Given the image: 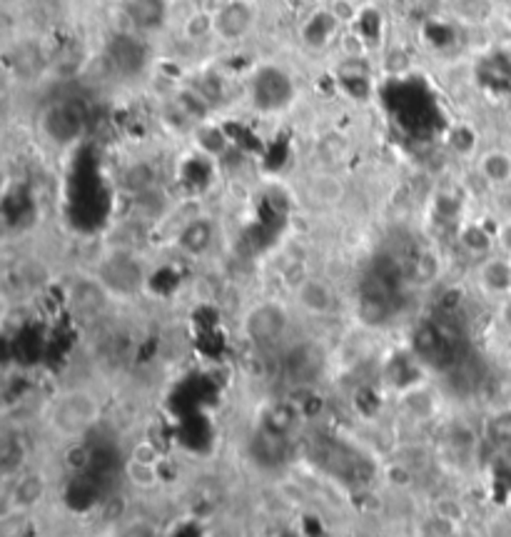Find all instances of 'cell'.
I'll list each match as a JSON object with an SVG mask.
<instances>
[{
  "label": "cell",
  "instance_id": "cell-1",
  "mask_svg": "<svg viewBox=\"0 0 511 537\" xmlns=\"http://www.w3.org/2000/svg\"><path fill=\"white\" fill-rule=\"evenodd\" d=\"M255 23V11L247 5V0H230L222 5L220 11L212 18V28L220 35L222 41H237L245 38Z\"/></svg>",
  "mask_w": 511,
  "mask_h": 537
},
{
  "label": "cell",
  "instance_id": "cell-2",
  "mask_svg": "<svg viewBox=\"0 0 511 537\" xmlns=\"http://www.w3.org/2000/svg\"><path fill=\"white\" fill-rule=\"evenodd\" d=\"M297 300H300L302 308L310 310L312 315H327V310H330L332 303H334L332 290L322 283V280H307V283L297 290Z\"/></svg>",
  "mask_w": 511,
  "mask_h": 537
},
{
  "label": "cell",
  "instance_id": "cell-3",
  "mask_svg": "<svg viewBox=\"0 0 511 537\" xmlns=\"http://www.w3.org/2000/svg\"><path fill=\"white\" fill-rule=\"evenodd\" d=\"M479 171L491 185H506L511 181V155L506 151H489L481 158Z\"/></svg>",
  "mask_w": 511,
  "mask_h": 537
},
{
  "label": "cell",
  "instance_id": "cell-4",
  "mask_svg": "<svg viewBox=\"0 0 511 537\" xmlns=\"http://www.w3.org/2000/svg\"><path fill=\"white\" fill-rule=\"evenodd\" d=\"M212 240V228L207 225V220H192L180 235V243L185 250H190V253H202V250H207V245Z\"/></svg>",
  "mask_w": 511,
  "mask_h": 537
},
{
  "label": "cell",
  "instance_id": "cell-5",
  "mask_svg": "<svg viewBox=\"0 0 511 537\" xmlns=\"http://www.w3.org/2000/svg\"><path fill=\"white\" fill-rule=\"evenodd\" d=\"M497 243H499V248L504 250V255L511 258V220H506V223L499 228V233H497Z\"/></svg>",
  "mask_w": 511,
  "mask_h": 537
},
{
  "label": "cell",
  "instance_id": "cell-6",
  "mask_svg": "<svg viewBox=\"0 0 511 537\" xmlns=\"http://www.w3.org/2000/svg\"><path fill=\"white\" fill-rule=\"evenodd\" d=\"M122 537H155V532H152L150 527H142V530L130 527V530H125V532H122Z\"/></svg>",
  "mask_w": 511,
  "mask_h": 537
}]
</instances>
